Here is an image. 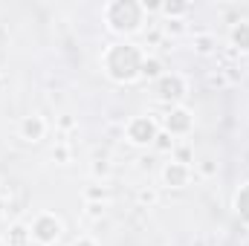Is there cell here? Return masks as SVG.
Instances as JSON below:
<instances>
[{"label": "cell", "instance_id": "obj_1", "mask_svg": "<svg viewBox=\"0 0 249 246\" xmlns=\"http://www.w3.org/2000/svg\"><path fill=\"white\" fill-rule=\"evenodd\" d=\"M142 70V53L133 44H113L105 53V72L113 81H133Z\"/></svg>", "mask_w": 249, "mask_h": 246}, {"label": "cell", "instance_id": "obj_2", "mask_svg": "<svg viewBox=\"0 0 249 246\" xmlns=\"http://www.w3.org/2000/svg\"><path fill=\"white\" fill-rule=\"evenodd\" d=\"M105 18H107L110 29H116V32H136L145 20V9H142V3L119 0L105 9Z\"/></svg>", "mask_w": 249, "mask_h": 246}, {"label": "cell", "instance_id": "obj_3", "mask_svg": "<svg viewBox=\"0 0 249 246\" xmlns=\"http://www.w3.org/2000/svg\"><path fill=\"white\" fill-rule=\"evenodd\" d=\"M61 232H64V226L55 214H38L35 223H32V238L41 246H53L61 238Z\"/></svg>", "mask_w": 249, "mask_h": 246}, {"label": "cell", "instance_id": "obj_4", "mask_svg": "<svg viewBox=\"0 0 249 246\" xmlns=\"http://www.w3.org/2000/svg\"><path fill=\"white\" fill-rule=\"evenodd\" d=\"M157 133L160 130H157V122L151 116H136V119L127 122V139L133 145H151L157 139Z\"/></svg>", "mask_w": 249, "mask_h": 246}, {"label": "cell", "instance_id": "obj_5", "mask_svg": "<svg viewBox=\"0 0 249 246\" xmlns=\"http://www.w3.org/2000/svg\"><path fill=\"white\" fill-rule=\"evenodd\" d=\"M157 96L160 99H180V96H186V81H183V75H177V72H171V75H162L160 81H157Z\"/></svg>", "mask_w": 249, "mask_h": 246}, {"label": "cell", "instance_id": "obj_6", "mask_svg": "<svg viewBox=\"0 0 249 246\" xmlns=\"http://www.w3.org/2000/svg\"><path fill=\"white\" fill-rule=\"evenodd\" d=\"M188 177H191V168H188L186 162H168L165 168H162V183L171 185V188H186L188 185Z\"/></svg>", "mask_w": 249, "mask_h": 246}, {"label": "cell", "instance_id": "obj_7", "mask_svg": "<svg viewBox=\"0 0 249 246\" xmlns=\"http://www.w3.org/2000/svg\"><path fill=\"white\" fill-rule=\"evenodd\" d=\"M165 127H168L171 136H177V133H188V130H191V113H188L186 107H174V110L165 116Z\"/></svg>", "mask_w": 249, "mask_h": 246}, {"label": "cell", "instance_id": "obj_8", "mask_svg": "<svg viewBox=\"0 0 249 246\" xmlns=\"http://www.w3.org/2000/svg\"><path fill=\"white\" fill-rule=\"evenodd\" d=\"M44 133H47V122H44L41 116H26V119L20 122V136H23L26 142H41Z\"/></svg>", "mask_w": 249, "mask_h": 246}, {"label": "cell", "instance_id": "obj_9", "mask_svg": "<svg viewBox=\"0 0 249 246\" xmlns=\"http://www.w3.org/2000/svg\"><path fill=\"white\" fill-rule=\"evenodd\" d=\"M232 44L238 50H249V20H238L232 26Z\"/></svg>", "mask_w": 249, "mask_h": 246}, {"label": "cell", "instance_id": "obj_10", "mask_svg": "<svg viewBox=\"0 0 249 246\" xmlns=\"http://www.w3.org/2000/svg\"><path fill=\"white\" fill-rule=\"evenodd\" d=\"M139 75H145V78H162V61L160 58H142Z\"/></svg>", "mask_w": 249, "mask_h": 246}, {"label": "cell", "instance_id": "obj_11", "mask_svg": "<svg viewBox=\"0 0 249 246\" xmlns=\"http://www.w3.org/2000/svg\"><path fill=\"white\" fill-rule=\"evenodd\" d=\"M162 12H165L168 18H180V15L188 12V3H162Z\"/></svg>", "mask_w": 249, "mask_h": 246}, {"label": "cell", "instance_id": "obj_12", "mask_svg": "<svg viewBox=\"0 0 249 246\" xmlns=\"http://www.w3.org/2000/svg\"><path fill=\"white\" fill-rule=\"evenodd\" d=\"M9 244L12 246H23L26 244V229L18 223V226H12V232H9Z\"/></svg>", "mask_w": 249, "mask_h": 246}, {"label": "cell", "instance_id": "obj_13", "mask_svg": "<svg viewBox=\"0 0 249 246\" xmlns=\"http://www.w3.org/2000/svg\"><path fill=\"white\" fill-rule=\"evenodd\" d=\"M235 206H238V211L244 214V220L249 223V185L241 191V194H238V203H235Z\"/></svg>", "mask_w": 249, "mask_h": 246}, {"label": "cell", "instance_id": "obj_14", "mask_svg": "<svg viewBox=\"0 0 249 246\" xmlns=\"http://www.w3.org/2000/svg\"><path fill=\"white\" fill-rule=\"evenodd\" d=\"M136 200H139L142 206H154V203H157V191H154V188H142V191L136 194Z\"/></svg>", "mask_w": 249, "mask_h": 246}, {"label": "cell", "instance_id": "obj_15", "mask_svg": "<svg viewBox=\"0 0 249 246\" xmlns=\"http://www.w3.org/2000/svg\"><path fill=\"white\" fill-rule=\"evenodd\" d=\"M194 47H197V53H200V55H209V53L214 50V41H212V38H197V41H194Z\"/></svg>", "mask_w": 249, "mask_h": 246}, {"label": "cell", "instance_id": "obj_16", "mask_svg": "<svg viewBox=\"0 0 249 246\" xmlns=\"http://www.w3.org/2000/svg\"><path fill=\"white\" fill-rule=\"evenodd\" d=\"M154 145H157L160 151H168V148H174V139H171V133H157Z\"/></svg>", "mask_w": 249, "mask_h": 246}, {"label": "cell", "instance_id": "obj_17", "mask_svg": "<svg viewBox=\"0 0 249 246\" xmlns=\"http://www.w3.org/2000/svg\"><path fill=\"white\" fill-rule=\"evenodd\" d=\"M105 194H107L105 188H90V191H87V197H90V200H102Z\"/></svg>", "mask_w": 249, "mask_h": 246}, {"label": "cell", "instance_id": "obj_18", "mask_svg": "<svg viewBox=\"0 0 249 246\" xmlns=\"http://www.w3.org/2000/svg\"><path fill=\"white\" fill-rule=\"evenodd\" d=\"M214 84H217V87H223V84H226L220 72H217V75H209V87H214Z\"/></svg>", "mask_w": 249, "mask_h": 246}, {"label": "cell", "instance_id": "obj_19", "mask_svg": "<svg viewBox=\"0 0 249 246\" xmlns=\"http://www.w3.org/2000/svg\"><path fill=\"white\" fill-rule=\"evenodd\" d=\"M87 209H90V217H99L102 214V203H90Z\"/></svg>", "mask_w": 249, "mask_h": 246}, {"label": "cell", "instance_id": "obj_20", "mask_svg": "<svg viewBox=\"0 0 249 246\" xmlns=\"http://www.w3.org/2000/svg\"><path fill=\"white\" fill-rule=\"evenodd\" d=\"M72 246H96V241H90V238H78Z\"/></svg>", "mask_w": 249, "mask_h": 246}, {"label": "cell", "instance_id": "obj_21", "mask_svg": "<svg viewBox=\"0 0 249 246\" xmlns=\"http://www.w3.org/2000/svg\"><path fill=\"white\" fill-rule=\"evenodd\" d=\"M53 157H58V159H67V157H70V151H67V148H58V151H53Z\"/></svg>", "mask_w": 249, "mask_h": 246}, {"label": "cell", "instance_id": "obj_22", "mask_svg": "<svg viewBox=\"0 0 249 246\" xmlns=\"http://www.w3.org/2000/svg\"><path fill=\"white\" fill-rule=\"evenodd\" d=\"M200 168H203V174H214V165H212V162H209V159H206V162H203V165H200Z\"/></svg>", "mask_w": 249, "mask_h": 246}]
</instances>
